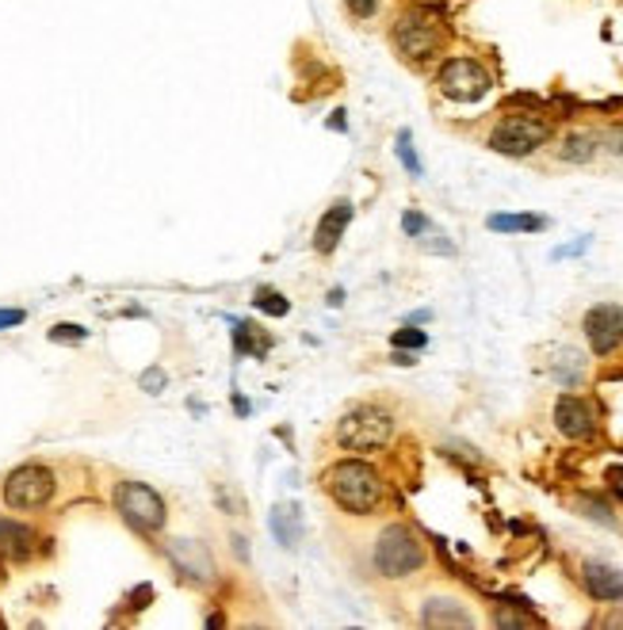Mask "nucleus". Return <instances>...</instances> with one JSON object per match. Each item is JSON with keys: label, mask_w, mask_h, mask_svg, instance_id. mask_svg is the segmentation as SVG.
<instances>
[{"label": "nucleus", "mask_w": 623, "mask_h": 630, "mask_svg": "<svg viewBox=\"0 0 623 630\" xmlns=\"http://www.w3.org/2000/svg\"><path fill=\"white\" fill-rule=\"evenodd\" d=\"M436 84H440L443 96L455 100V104H474V100L486 96L494 81H489V73L474 58H451V61H443Z\"/></svg>", "instance_id": "7"}, {"label": "nucleus", "mask_w": 623, "mask_h": 630, "mask_svg": "<svg viewBox=\"0 0 623 630\" xmlns=\"http://www.w3.org/2000/svg\"><path fill=\"white\" fill-rule=\"evenodd\" d=\"M420 623L425 627H474V619H471V611H463L459 608V600H428L425 608H420Z\"/></svg>", "instance_id": "15"}, {"label": "nucleus", "mask_w": 623, "mask_h": 630, "mask_svg": "<svg viewBox=\"0 0 623 630\" xmlns=\"http://www.w3.org/2000/svg\"><path fill=\"white\" fill-rule=\"evenodd\" d=\"M540 619L532 616H517V611H497V627H535Z\"/></svg>", "instance_id": "25"}, {"label": "nucleus", "mask_w": 623, "mask_h": 630, "mask_svg": "<svg viewBox=\"0 0 623 630\" xmlns=\"http://www.w3.org/2000/svg\"><path fill=\"white\" fill-rule=\"evenodd\" d=\"M425 565V542L417 539L414 527L391 524L379 532L376 542V570L383 578H409Z\"/></svg>", "instance_id": "2"}, {"label": "nucleus", "mask_w": 623, "mask_h": 630, "mask_svg": "<svg viewBox=\"0 0 623 630\" xmlns=\"http://www.w3.org/2000/svg\"><path fill=\"white\" fill-rule=\"evenodd\" d=\"M593 153H597V138L586 135V130H574V135L563 138V150H558V158L574 161V165H586V161H593Z\"/></svg>", "instance_id": "18"}, {"label": "nucleus", "mask_w": 623, "mask_h": 630, "mask_svg": "<svg viewBox=\"0 0 623 630\" xmlns=\"http://www.w3.org/2000/svg\"><path fill=\"white\" fill-rule=\"evenodd\" d=\"M253 302H256V310H264V314H272V317H284L287 310H291V306H287V299H284V294H279V291H272V287H261Z\"/></svg>", "instance_id": "20"}, {"label": "nucleus", "mask_w": 623, "mask_h": 630, "mask_svg": "<svg viewBox=\"0 0 623 630\" xmlns=\"http://www.w3.org/2000/svg\"><path fill=\"white\" fill-rule=\"evenodd\" d=\"M402 230H406L409 237H420V233H428V218L417 214V210H409V214L402 218Z\"/></svg>", "instance_id": "24"}, {"label": "nucleus", "mask_w": 623, "mask_h": 630, "mask_svg": "<svg viewBox=\"0 0 623 630\" xmlns=\"http://www.w3.org/2000/svg\"><path fill=\"white\" fill-rule=\"evenodd\" d=\"M161 386H165V371H158V368L146 371V375H142V390L146 394H161Z\"/></svg>", "instance_id": "26"}, {"label": "nucleus", "mask_w": 623, "mask_h": 630, "mask_svg": "<svg viewBox=\"0 0 623 630\" xmlns=\"http://www.w3.org/2000/svg\"><path fill=\"white\" fill-rule=\"evenodd\" d=\"M399 158H402V165H406L409 176H420V161H417L414 145H409V130H402L399 135Z\"/></svg>", "instance_id": "22"}, {"label": "nucleus", "mask_w": 623, "mask_h": 630, "mask_svg": "<svg viewBox=\"0 0 623 630\" xmlns=\"http://www.w3.org/2000/svg\"><path fill=\"white\" fill-rule=\"evenodd\" d=\"M233 348H238V355H249V352H268V340H253V325L241 322L238 329H233Z\"/></svg>", "instance_id": "19"}, {"label": "nucleus", "mask_w": 623, "mask_h": 630, "mask_svg": "<svg viewBox=\"0 0 623 630\" xmlns=\"http://www.w3.org/2000/svg\"><path fill=\"white\" fill-rule=\"evenodd\" d=\"M115 509L138 532H161L165 527V501L158 497V489H150L146 481H119L115 486Z\"/></svg>", "instance_id": "6"}, {"label": "nucleus", "mask_w": 623, "mask_h": 630, "mask_svg": "<svg viewBox=\"0 0 623 630\" xmlns=\"http://www.w3.org/2000/svg\"><path fill=\"white\" fill-rule=\"evenodd\" d=\"M23 310H0V329H12V325H23Z\"/></svg>", "instance_id": "29"}, {"label": "nucleus", "mask_w": 623, "mask_h": 630, "mask_svg": "<svg viewBox=\"0 0 623 630\" xmlns=\"http://www.w3.org/2000/svg\"><path fill=\"white\" fill-rule=\"evenodd\" d=\"M394 43H399V50L406 54V58L425 61V58H432L443 43L440 23H436L428 12H406L399 20V27H394Z\"/></svg>", "instance_id": "8"}, {"label": "nucleus", "mask_w": 623, "mask_h": 630, "mask_svg": "<svg viewBox=\"0 0 623 630\" xmlns=\"http://www.w3.org/2000/svg\"><path fill=\"white\" fill-rule=\"evenodd\" d=\"M345 4H348V12H353V15H360V20H368V15H376L379 0H345Z\"/></svg>", "instance_id": "27"}, {"label": "nucleus", "mask_w": 623, "mask_h": 630, "mask_svg": "<svg viewBox=\"0 0 623 630\" xmlns=\"http://www.w3.org/2000/svg\"><path fill=\"white\" fill-rule=\"evenodd\" d=\"M555 428L566 435V440H589L597 428L593 409H589L581 398H574V394H563V398L555 401Z\"/></svg>", "instance_id": "11"}, {"label": "nucleus", "mask_w": 623, "mask_h": 630, "mask_svg": "<svg viewBox=\"0 0 623 630\" xmlns=\"http://www.w3.org/2000/svg\"><path fill=\"white\" fill-rule=\"evenodd\" d=\"M348 222H353V203H348V199H337V203L325 210L322 222H318V237H314L318 253H333V248L341 245V237H345Z\"/></svg>", "instance_id": "13"}, {"label": "nucleus", "mask_w": 623, "mask_h": 630, "mask_svg": "<svg viewBox=\"0 0 623 630\" xmlns=\"http://www.w3.org/2000/svg\"><path fill=\"white\" fill-rule=\"evenodd\" d=\"M54 489H58V481H54L50 466L27 463V466H15V470L8 474L0 497H4V504L12 512H35V509H46V504H50Z\"/></svg>", "instance_id": "5"}, {"label": "nucleus", "mask_w": 623, "mask_h": 630, "mask_svg": "<svg viewBox=\"0 0 623 630\" xmlns=\"http://www.w3.org/2000/svg\"><path fill=\"white\" fill-rule=\"evenodd\" d=\"M394 435V417L383 406H356L341 417L337 443L345 451H379Z\"/></svg>", "instance_id": "3"}, {"label": "nucleus", "mask_w": 623, "mask_h": 630, "mask_svg": "<svg viewBox=\"0 0 623 630\" xmlns=\"http://www.w3.org/2000/svg\"><path fill=\"white\" fill-rule=\"evenodd\" d=\"M604 142H609V150L616 153V158H623V122H616V127L604 135Z\"/></svg>", "instance_id": "28"}, {"label": "nucleus", "mask_w": 623, "mask_h": 630, "mask_svg": "<svg viewBox=\"0 0 623 630\" xmlns=\"http://www.w3.org/2000/svg\"><path fill=\"white\" fill-rule=\"evenodd\" d=\"M84 337H89V329H81V325H69V322H61V325H54V329H50L54 345H81Z\"/></svg>", "instance_id": "21"}, {"label": "nucleus", "mask_w": 623, "mask_h": 630, "mask_svg": "<svg viewBox=\"0 0 623 630\" xmlns=\"http://www.w3.org/2000/svg\"><path fill=\"white\" fill-rule=\"evenodd\" d=\"M35 532L23 524H15V520H0V555L8 558V562H27L31 555H35Z\"/></svg>", "instance_id": "14"}, {"label": "nucleus", "mask_w": 623, "mask_h": 630, "mask_svg": "<svg viewBox=\"0 0 623 630\" xmlns=\"http://www.w3.org/2000/svg\"><path fill=\"white\" fill-rule=\"evenodd\" d=\"M581 581H586V593L601 604H616L623 600V573L616 565L604 562H586L581 565Z\"/></svg>", "instance_id": "12"}, {"label": "nucleus", "mask_w": 623, "mask_h": 630, "mask_svg": "<svg viewBox=\"0 0 623 630\" xmlns=\"http://www.w3.org/2000/svg\"><path fill=\"white\" fill-rule=\"evenodd\" d=\"M165 555H169V562H173L188 581H196V585H215L218 581L215 558H210V550L199 539H173L165 547Z\"/></svg>", "instance_id": "10"}, {"label": "nucleus", "mask_w": 623, "mask_h": 630, "mask_svg": "<svg viewBox=\"0 0 623 630\" xmlns=\"http://www.w3.org/2000/svg\"><path fill=\"white\" fill-rule=\"evenodd\" d=\"M547 138H551V119L532 112H512L494 127L489 150L505 153V158H528V153H535L540 145H547Z\"/></svg>", "instance_id": "4"}, {"label": "nucleus", "mask_w": 623, "mask_h": 630, "mask_svg": "<svg viewBox=\"0 0 623 630\" xmlns=\"http://www.w3.org/2000/svg\"><path fill=\"white\" fill-rule=\"evenodd\" d=\"M581 329H586V340L597 355H612L623 345V310L612 306V302H601L586 314Z\"/></svg>", "instance_id": "9"}, {"label": "nucleus", "mask_w": 623, "mask_h": 630, "mask_svg": "<svg viewBox=\"0 0 623 630\" xmlns=\"http://www.w3.org/2000/svg\"><path fill=\"white\" fill-rule=\"evenodd\" d=\"M330 497L353 516H368L383 504V478L376 466L360 463V458H345L330 470Z\"/></svg>", "instance_id": "1"}, {"label": "nucleus", "mask_w": 623, "mask_h": 630, "mask_svg": "<svg viewBox=\"0 0 623 630\" xmlns=\"http://www.w3.org/2000/svg\"><path fill=\"white\" fill-rule=\"evenodd\" d=\"M486 225L494 233H535L547 225V218H540V214H489Z\"/></svg>", "instance_id": "17"}, {"label": "nucleus", "mask_w": 623, "mask_h": 630, "mask_svg": "<svg viewBox=\"0 0 623 630\" xmlns=\"http://www.w3.org/2000/svg\"><path fill=\"white\" fill-rule=\"evenodd\" d=\"M268 524H272V532H276V539L284 542V547H295V542H299L302 516H299V509H295V504H276V509H272V516H268Z\"/></svg>", "instance_id": "16"}, {"label": "nucleus", "mask_w": 623, "mask_h": 630, "mask_svg": "<svg viewBox=\"0 0 623 630\" xmlns=\"http://www.w3.org/2000/svg\"><path fill=\"white\" fill-rule=\"evenodd\" d=\"M425 332H420V329H399V332H394V337H391V345L394 348H425Z\"/></svg>", "instance_id": "23"}]
</instances>
